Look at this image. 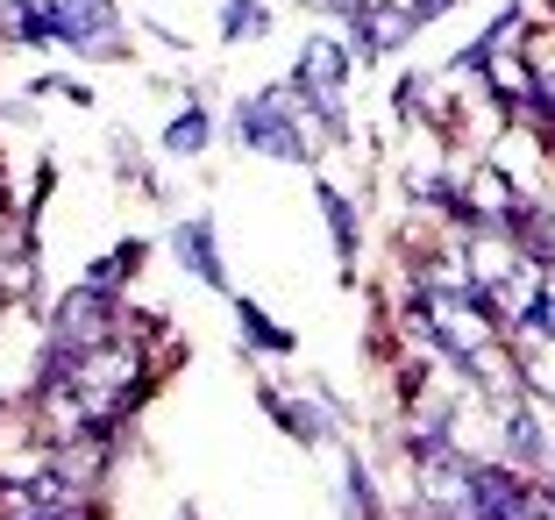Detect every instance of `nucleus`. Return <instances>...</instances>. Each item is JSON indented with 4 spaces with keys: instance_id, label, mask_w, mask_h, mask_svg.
<instances>
[{
    "instance_id": "6e6552de",
    "label": "nucleus",
    "mask_w": 555,
    "mask_h": 520,
    "mask_svg": "<svg viewBox=\"0 0 555 520\" xmlns=\"http://www.w3.org/2000/svg\"><path fill=\"white\" fill-rule=\"evenodd\" d=\"M441 8H449V0H421V8H413V15H441Z\"/></svg>"
},
{
    "instance_id": "7ed1b4c3",
    "label": "nucleus",
    "mask_w": 555,
    "mask_h": 520,
    "mask_svg": "<svg viewBox=\"0 0 555 520\" xmlns=\"http://www.w3.org/2000/svg\"><path fill=\"white\" fill-rule=\"evenodd\" d=\"M243 136H249V143H263V150H278V157H299V136L285 129V114H278V107H263V100L249 107Z\"/></svg>"
},
{
    "instance_id": "20e7f679",
    "label": "nucleus",
    "mask_w": 555,
    "mask_h": 520,
    "mask_svg": "<svg viewBox=\"0 0 555 520\" xmlns=\"http://www.w3.org/2000/svg\"><path fill=\"white\" fill-rule=\"evenodd\" d=\"M299 86H307V93H335V86H343V50H335V43H307Z\"/></svg>"
},
{
    "instance_id": "f257e3e1",
    "label": "nucleus",
    "mask_w": 555,
    "mask_h": 520,
    "mask_svg": "<svg viewBox=\"0 0 555 520\" xmlns=\"http://www.w3.org/2000/svg\"><path fill=\"white\" fill-rule=\"evenodd\" d=\"M43 392H50V421L65 428V435H100L107 421H121V414L135 407V392H143V350L107 335L100 350H86L79 364L43 378Z\"/></svg>"
},
{
    "instance_id": "0eeeda50",
    "label": "nucleus",
    "mask_w": 555,
    "mask_h": 520,
    "mask_svg": "<svg viewBox=\"0 0 555 520\" xmlns=\"http://www.w3.org/2000/svg\"><path fill=\"white\" fill-rule=\"evenodd\" d=\"M243 328H249V335L263 342V350H293V342H285V328H271V321H263L257 307H243Z\"/></svg>"
},
{
    "instance_id": "f03ea898",
    "label": "nucleus",
    "mask_w": 555,
    "mask_h": 520,
    "mask_svg": "<svg viewBox=\"0 0 555 520\" xmlns=\"http://www.w3.org/2000/svg\"><path fill=\"white\" fill-rule=\"evenodd\" d=\"M513 364H520V378H527L534 399H555V321L513 328Z\"/></svg>"
},
{
    "instance_id": "39448f33",
    "label": "nucleus",
    "mask_w": 555,
    "mask_h": 520,
    "mask_svg": "<svg viewBox=\"0 0 555 520\" xmlns=\"http://www.w3.org/2000/svg\"><path fill=\"white\" fill-rule=\"evenodd\" d=\"M179 250H185L193 271H207V286H221V257H214V243L199 236V228H179Z\"/></svg>"
},
{
    "instance_id": "423d86ee",
    "label": "nucleus",
    "mask_w": 555,
    "mask_h": 520,
    "mask_svg": "<svg viewBox=\"0 0 555 520\" xmlns=\"http://www.w3.org/2000/svg\"><path fill=\"white\" fill-rule=\"evenodd\" d=\"M527 65H534V86H541V100L555 107V43H534V58H527Z\"/></svg>"
}]
</instances>
